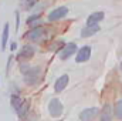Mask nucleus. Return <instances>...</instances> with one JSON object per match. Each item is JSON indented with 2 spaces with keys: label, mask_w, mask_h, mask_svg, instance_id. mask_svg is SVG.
<instances>
[{
  "label": "nucleus",
  "mask_w": 122,
  "mask_h": 121,
  "mask_svg": "<svg viewBox=\"0 0 122 121\" xmlns=\"http://www.w3.org/2000/svg\"><path fill=\"white\" fill-rule=\"evenodd\" d=\"M20 70H21V73L24 76V83L29 84V86H36L41 78V68L38 66L31 67V66L21 64Z\"/></svg>",
  "instance_id": "obj_1"
},
{
  "label": "nucleus",
  "mask_w": 122,
  "mask_h": 121,
  "mask_svg": "<svg viewBox=\"0 0 122 121\" xmlns=\"http://www.w3.org/2000/svg\"><path fill=\"white\" fill-rule=\"evenodd\" d=\"M64 111V107H62V103H61L58 98H53L50 103H48V113L53 118H58L61 117Z\"/></svg>",
  "instance_id": "obj_2"
},
{
  "label": "nucleus",
  "mask_w": 122,
  "mask_h": 121,
  "mask_svg": "<svg viewBox=\"0 0 122 121\" xmlns=\"http://www.w3.org/2000/svg\"><path fill=\"white\" fill-rule=\"evenodd\" d=\"M44 36H46V30L43 27H33L31 30H29L24 34V37L29 41H40L44 38Z\"/></svg>",
  "instance_id": "obj_3"
},
{
  "label": "nucleus",
  "mask_w": 122,
  "mask_h": 121,
  "mask_svg": "<svg viewBox=\"0 0 122 121\" xmlns=\"http://www.w3.org/2000/svg\"><path fill=\"white\" fill-rule=\"evenodd\" d=\"M75 53H77V44L75 43H67L60 50V59L61 60H68Z\"/></svg>",
  "instance_id": "obj_4"
},
{
  "label": "nucleus",
  "mask_w": 122,
  "mask_h": 121,
  "mask_svg": "<svg viewBox=\"0 0 122 121\" xmlns=\"http://www.w3.org/2000/svg\"><path fill=\"white\" fill-rule=\"evenodd\" d=\"M67 14H68V7L60 6V7H56L54 10H51L48 13V20L50 22H57V20H60L62 17H65Z\"/></svg>",
  "instance_id": "obj_5"
},
{
  "label": "nucleus",
  "mask_w": 122,
  "mask_h": 121,
  "mask_svg": "<svg viewBox=\"0 0 122 121\" xmlns=\"http://www.w3.org/2000/svg\"><path fill=\"white\" fill-rule=\"evenodd\" d=\"M90 57H91V47L90 46H82L75 53V61L77 63H85V61L90 60Z\"/></svg>",
  "instance_id": "obj_6"
},
{
  "label": "nucleus",
  "mask_w": 122,
  "mask_h": 121,
  "mask_svg": "<svg viewBox=\"0 0 122 121\" xmlns=\"http://www.w3.org/2000/svg\"><path fill=\"white\" fill-rule=\"evenodd\" d=\"M99 110L97 107H91V108H85L80 113V120L81 121H94L95 117L98 116Z\"/></svg>",
  "instance_id": "obj_7"
},
{
  "label": "nucleus",
  "mask_w": 122,
  "mask_h": 121,
  "mask_svg": "<svg viewBox=\"0 0 122 121\" xmlns=\"http://www.w3.org/2000/svg\"><path fill=\"white\" fill-rule=\"evenodd\" d=\"M34 53H36V49L30 46V44H26V46H23L21 47V50H20V53L17 54V60H29L31 59L33 56H34Z\"/></svg>",
  "instance_id": "obj_8"
},
{
  "label": "nucleus",
  "mask_w": 122,
  "mask_h": 121,
  "mask_svg": "<svg viewBox=\"0 0 122 121\" xmlns=\"http://www.w3.org/2000/svg\"><path fill=\"white\" fill-rule=\"evenodd\" d=\"M68 83H70V77H68V74H62V76H60V77L56 80L54 91H56V93H61V91H64L65 90V87L68 86Z\"/></svg>",
  "instance_id": "obj_9"
},
{
  "label": "nucleus",
  "mask_w": 122,
  "mask_h": 121,
  "mask_svg": "<svg viewBox=\"0 0 122 121\" xmlns=\"http://www.w3.org/2000/svg\"><path fill=\"white\" fill-rule=\"evenodd\" d=\"M104 17H105L104 11H94V13H91V14L88 16V19H87V26L98 24L99 22H102V20H104Z\"/></svg>",
  "instance_id": "obj_10"
},
{
  "label": "nucleus",
  "mask_w": 122,
  "mask_h": 121,
  "mask_svg": "<svg viewBox=\"0 0 122 121\" xmlns=\"http://www.w3.org/2000/svg\"><path fill=\"white\" fill-rule=\"evenodd\" d=\"M98 31H99V26H98V24L85 26V27L81 30V37H84V38H88V37H92L94 34H97Z\"/></svg>",
  "instance_id": "obj_11"
},
{
  "label": "nucleus",
  "mask_w": 122,
  "mask_h": 121,
  "mask_svg": "<svg viewBox=\"0 0 122 121\" xmlns=\"http://www.w3.org/2000/svg\"><path fill=\"white\" fill-rule=\"evenodd\" d=\"M99 121H112V108L109 104H105L102 107L99 114Z\"/></svg>",
  "instance_id": "obj_12"
},
{
  "label": "nucleus",
  "mask_w": 122,
  "mask_h": 121,
  "mask_svg": "<svg viewBox=\"0 0 122 121\" xmlns=\"http://www.w3.org/2000/svg\"><path fill=\"white\" fill-rule=\"evenodd\" d=\"M23 101H24V98H21L19 94H11V98H10V104H11V107L14 108V111H17V110L20 108V105L23 104Z\"/></svg>",
  "instance_id": "obj_13"
},
{
  "label": "nucleus",
  "mask_w": 122,
  "mask_h": 121,
  "mask_svg": "<svg viewBox=\"0 0 122 121\" xmlns=\"http://www.w3.org/2000/svg\"><path fill=\"white\" fill-rule=\"evenodd\" d=\"M29 108H30V103H29L27 100H24L23 104L20 105V108L16 111V114L19 116V118H24V117L27 116V113H29Z\"/></svg>",
  "instance_id": "obj_14"
},
{
  "label": "nucleus",
  "mask_w": 122,
  "mask_h": 121,
  "mask_svg": "<svg viewBox=\"0 0 122 121\" xmlns=\"http://www.w3.org/2000/svg\"><path fill=\"white\" fill-rule=\"evenodd\" d=\"M9 31H10V26H9V23H6L3 27V33H1V50L3 51H4L7 41H9Z\"/></svg>",
  "instance_id": "obj_15"
},
{
  "label": "nucleus",
  "mask_w": 122,
  "mask_h": 121,
  "mask_svg": "<svg viewBox=\"0 0 122 121\" xmlns=\"http://www.w3.org/2000/svg\"><path fill=\"white\" fill-rule=\"evenodd\" d=\"M114 114L118 120H122V100L117 101L115 104V108H114Z\"/></svg>",
  "instance_id": "obj_16"
},
{
  "label": "nucleus",
  "mask_w": 122,
  "mask_h": 121,
  "mask_svg": "<svg viewBox=\"0 0 122 121\" xmlns=\"http://www.w3.org/2000/svg\"><path fill=\"white\" fill-rule=\"evenodd\" d=\"M38 19H40V14H33V16H30V17L27 19V24L31 26V24L37 23V22H38Z\"/></svg>",
  "instance_id": "obj_17"
},
{
  "label": "nucleus",
  "mask_w": 122,
  "mask_h": 121,
  "mask_svg": "<svg viewBox=\"0 0 122 121\" xmlns=\"http://www.w3.org/2000/svg\"><path fill=\"white\" fill-rule=\"evenodd\" d=\"M19 17H20V14H19V11H16V29H19V23H20Z\"/></svg>",
  "instance_id": "obj_18"
},
{
  "label": "nucleus",
  "mask_w": 122,
  "mask_h": 121,
  "mask_svg": "<svg viewBox=\"0 0 122 121\" xmlns=\"http://www.w3.org/2000/svg\"><path fill=\"white\" fill-rule=\"evenodd\" d=\"M10 49H11V51H14V50L17 49V44H16V43H11V46H10Z\"/></svg>",
  "instance_id": "obj_19"
},
{
  "label": "nucleus",
  "mask_w": 122,
  "mask_h": 121,
  "mask_svg": "<svg viewBox=\"0 0 122 121\" xmlns=\"http://www.w3.org/2000/svg\"><path fill=\"white\" fill-rule=\"evenodd\" d=\"M29 121H36V118H33V120H29Z\"/></svg>",
  "instance_id": "obj_20"
},
{
  "label": "nucleus",
  "mask_w": 122,
  "mask_h": 121,
  "mask_svg": "<svg viewBox=\"0 0 122 121\" xmlns=\"http://www.w3.org/2000/svg\"><path fill=\"white\" fill-rule=\"evenodd\" d=\"M121 70H122V61H121Z\"/></svg>",
  "instance_id": "obj_21"
},
{
  "label": "nucleus",
  "mask_w": 122,
  "mask_h": 121,
  "mask_svg": "<svg viewBox=\"0 0 122 121\" xmlns=\"http://www.w3.org/2000/svg\"><path fill=\"white\" fill-rule=\"evenodd\" d=\"M30 1H31V0H30Z\"/></svg>",
  "instance_id": "obj_22"
}]
</instances>
